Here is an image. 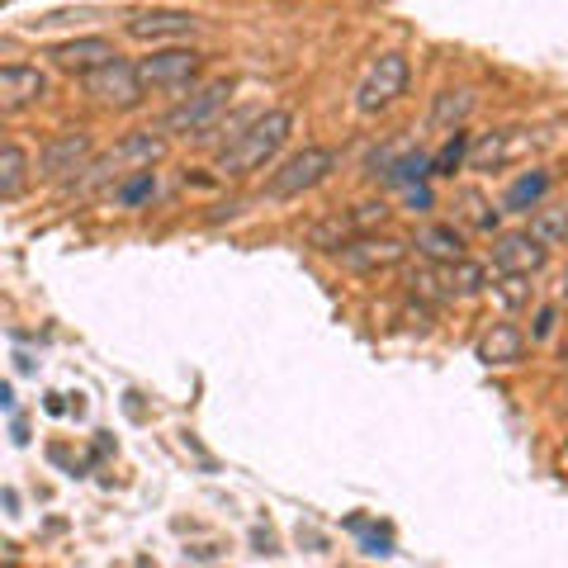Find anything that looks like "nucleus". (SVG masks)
<instances>
[{"label":"nucleus","instance_id":"nucleus-1","mask_svg":"<svg viewBox=\"0 0 568 568\" xmlns=\"http://www.w3.org/2000/svg\"><path fill=\"white\" fill-rule=\"evenodd\" d=\"M166 156V142L156 138V133H129L119 142L114 152H104V156H91L77 175L67 181V190H77V194H91V190H104V185H114L123 175H138V171H152L156 162Z\"/></svg>","mask_w":568,"mask_h":568},{"label":"nucleus","instance_id":"nucleus-2","mask_svg":"<svg viewBox=\"0 0 568 568\" xmlns=\"http://www.w3.org/2000/svg\"><path fill=\"white\" fill-rule=\"evenodd\" d=\"M290 129H294V114H284V110L252 114V119H246V129L227 138V148L219 152V171L223 175H252V171H261L284 148Z\"/></svg>","mask_w":568,"mask_h":568},{"label":"nucleus","instance_id":"nucleus-3","mask_svg":"<svg viewBox=\"0 0 568 568\" xmlns=\"http://www.w3.org/2000/svg\"><path fill=\"white\" fill-rule=\"evenodd\" d=\"M407 77H413V67H407L403 52H379V58L369 62V71L361 77V85H355V110L361 114L388 110V104L407 91Z\"/></svg>","mask_w":568,"mask_h":568},{"label":"nucleus","instance_id":"nucleus-4","mask_svg":"<svg viewBox=\"0 0 568 568\" xmlns=\"http://www.w3.org/2000/svg\"><path fill=\"white\" fill-rule=\"evenodd\" d=\"M332 171H336V152H332V148H304V152H294L290 162H284V166L271 175L265 194H271V200H298L304 190L323 185Z\"/></svg>","mask_w":568,"mask_h":568},{"label":"nucleus","instance_id":"nucleus-5","mask_svg":"<svg viewBox=\"0 0 568 568\" xmlns=\"http://www.w3.org/2000/svg\"><path fill=\"white\" fill-rule=\"evenodd\" d=\"M81 85H85V95L100 100V104H110V110H138L142 91H148L142 77H138V62H123V58H110L104 67L85 71Z\"/></svg>","mask_w":568,"mask_h":568},{"label":"nucleus","instance_id":"nucleus-6","mask_svg":"<svg viewBox=\"0 0 568 568\" xmlns=\"http://www.w3.org/2000/svg\"><path fill=\"white\" fill-rule=\"evenodd\" d=\"M227 95H233V85H227V81H209V85H200V91H190V95L162 119V133L204 138V133L213 129V119H219V110L227 104Z\"/></svg>","mask_w":568,"mask_h":568},{"label":"nucleus","instance_id":"nucleus-7","mask_svg":"<svg viewBox=\"0 0 568 568\" xmlns=\"http://www.w3.org/2000/svg\"><path fill=\"white\" fill-rule=\"evenodd\" d=\"M200 67H204V58L194 48H156L138 62V77L148 91H190Z\"/></svg>","mask_w":568,"mask_h":568},{"label":"nucleus","instance_id":"nucleus-8","mask_svg":"<svg viewBox=\"0 0 568 568\" xmlns=\"http://www.w3.org/2000/svg\"><path fill=\"white\" fill-rule=\"evenodd\" d=\"M384 219H388V204H384V200H379V204H355V209H346V213H332L327 223H317L313 233H308V242L317 246V252H332V256H336L346 242L375 233Z\"/></svg>","mask_w":568,"mask_h":568},{"label":"nucleus","instance_id":"nucleus-9","mask_svg":"<svg viewBox=\"0 0 568 568\" xmlns=\"http://www.w3.org/2000/svg\"><path fill=\"white\" fill-rule=\"evenodd\" d=\"M91 152H95V142H91V133H81V129L48 138L43 152H39V175L43 181H71V175L91 162Z\"/></svg>","mask_w":568,"mask_h":568},{"label":"nucleus","instance_id":"nucleus-10","mask_svg":"<svg viewBox=\"0 0 568 568\" xmlns=\"http://www.w3.org/2000/svg\"><path fill=\"white\" fill-rule=\"evenodd\" d=\"M403 256H407V242H398V237H379V233H365V237H355V242H346L342 252H336V261H342L346 271H355V275L388 271V265H398Z\"/></svg>","mask_w":568,"mask_h":568},{"label":"nucleus","instance_id":"nucleus-11","mask_svg":"<svg viewBox=\"0 0 568 568\" xmlns=\"http://www.w3.org/2000/svg\"><path fill=\"white\" fill-rule=\"evenodd\" d=\"M123 33L138 43H171V39H194L200 20H194L190 10H142L123 24Z\"/></svg>","mask_w":568,"mask_h":568},{"label":"nucleus","instance_id":"nucleus-12","mask_svg":"<svg viewBox=\"0 0 568 568\" xmlns=\"http://www.w3.org/2000/svg\"><path fill=\"white\" fill-rule=\"evenodd\" d=\"M549 261V246L536 233H507L493 246V265L497 275H540Z\"/></svg>","mask_w":568,"mask_h":568},{"label":"nucleus","instance_id":"nucleus-13","mask_svg":"<svg viewBox=\"0 0 568 568\" xmlns=\"http://www.w3.org/2000/svg\"><path fill=\"white\" fill-rule=\"evenodd\" d=\"M526 152H530V133L526 129H497V133H484L474 142L469 162H474V171H503Z\"/></svg>","mask_w":568,"mask_h":568},{"label":"nucleus","instance_id":"nucleus-14","mask_svg":"<svg viewBox=\"0 0 568 568\" xmlns=\"http://www.w3.org/2000/svg\"><path fill=\"white\" fill-rule=\"evenodd\" d=\"M43 95H48V77L39 67H20V62L0 67V110L6 114L29 110V104H39Z\"/></svg>","mask_w":568,"mask_h":568},{"label":"nucleus","instance_id":"nucleus-15","mask_svg":"<svg viewBox=\"0 0 568 568\" xmlns=\"http://www.w3.org/2000/svg\"><path fill=\"white\" fill-rule=\"evenodd\" d=\"M110 58H119L110 39H71V43H58L48 52V62L58 71H71V77H85V71L104 67Z\"/></svg>","mask_w":568,"mask_h":568},{"label":"nucleus","instance_id":"nucleus-16","mask_svg":"<svg viewBox=\"0 0 568 568\" xmlns=\"http://www.w3.org/2000/svg\"><path fill=\"white\" fill-rule=\"evenodd\" d=\"M521 351H526L521 327L497 323V327L484 336V342H478V361H484V365H517V361H521Z\"/></svg>","mask_w":568,"mask_h":568},{"label":"nucleus","instance_id":"nucleus-17","mask_svg":"<svg viewBox=\"0 0 568 568\" xmlns=\"http://www.w3.org/2000/svg\"><path fill=\"white\" fill-rule=\"evenodd\" d=\"M417 252L432 256V265H446V261L465 256V237H459L455 227H446V223H426L417 233Z\"/></svg>","mask_w":568,"mask_h":568},{"label":"nucleus","instance_id":"nucleus-18","mask_svg":"<svg viewBox=\"0 0 568 568\" xmlns=\"http://www.w3.org/2000/svg\"><path fill=\"white\" fill-rule=\"evenodd\" d=\"M436 275H440V290H446L450 298H455V294H459V298H469V294H478V290H484V284H488L484 265H474L469 256L436 265Z\"/></svg>","mask_w":568,"mask_h":568},{"label":"nucleus","instance_id":"nucleus-19","mask_svg":"<svg viewBox=\"0 0 568 568\" xmlns=\"http://www.w3.org/2000/svg\"><path fill=\"white\" fill-rule=\"evenodd\" d=\"M24 185H29V152L10 142V148H0V200L14 204L24 194Z\"/></svg>","mask_w":568,"mask_h":568},{"label":"nucleus","instance_id":"nucleus-20","mask_svg":"<svg viewBox=\"0 0 568 568\" xmlns=\"http://www.w3.org/2000/svg\"><path fill=\"white\" fill-rule=\"evenodd\" d=\"M545 190H549V171H526L521 181L503 194V209L507 213H530V209L545 200Z\"/></svg>","mask_w":568,"mask_h":568},{"label":"nucleus","instance_id":"nucleus-21","mask_svg":"<svg viewBox=\"0 0 568 568\" xmlns=\"http://www.w3.org/2000/svg\"><path fill=\"white\" fill-rule=\"evenodd\" d=\"M474 114V95L469 91H440L432 104V123L436 129H459Z\"/></svg>","mask_w":568,"mask_h":568},{"label":"nucleus","instance_id":"nucleus-22","mask_svg":"<svg viewBox=\"0 0 568 568\" xmlns=\"http://www.w3.org/2000/svg\"><path fill=\"white\" fill-rule=\"evenodd\" d=\"M530 233H536L545 246L568 242V204H549V209H540L536 219H530Z\"/></svg>","mask_w":568,"mask_h":568},{"label":"nucleus","instance_id":"nucleus-23","mask_svg":"<svg viewBox=\"0 0 568 568\" xmlns=\"http://www.w3.org/2000/svg\"><path fill=\"white\" fill-rule=\"evenodd\" d=\"M465 152H469V133H465V129H455V133L446 138V148L432 156V175H455L459 162H465Z\"/></svg>","mask_w":568,"mask_h":568},{"label":"nucleus","instance_id":"nucleus-24","mask_svg":"<svg viewBox=\"0 0 568 568\" xmlns=\"http://www.w3.org/2000/svg\"><path fill=\"white\" fill-rule=\"evenodd\" d=\"M497 298H503L507 308H526L530 304V275H497Z\"/></svg>","mask_w":568,"mask_h":568},{"label":"nucleus","instance_id":"nucleus-25","mask_svg":"<svg viewBox=\"0 0 568 568\" xmlns=\"http://www.w3.org/2000/svg\"><path fill=\"white\" fill-rule=\"evenodd\" d=\"M148 194H156V175L152 171H138L129 185H119V204H142Z\"/></svg>","mask_w":568,"mask_h":568},{"label":"nucleus","instance_id":"nucleus-26","mask_svg":"<svg viewBox=\"0 0 568 568\" xmlns=\"http://www.w3.org/2000/svg\"><path fill=\"white\" fill-rule=\"evenodd\" d=\"M459 200L469 204V223H474V227H493V223H497V213H488V204L478 200L474 190H469V194H459Z\"/></svg>","mask_w":568,"mask_h":568},{"label":"nucleus","instance_id":"nucleus-27","mask_svg":"<svg viewBox=\"0 0 568 568\" xmlns=\"http://www.w3.org/2000/svg\"><path fill=\"white\" fill-rule=\"evenodd\" d=\"M549 332H555V308H540V317H536V332H530V336H536V342H545Z\"/></svg>","mask_w":568,"mask_h":568}]
</instances>
